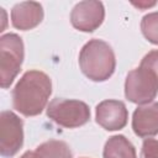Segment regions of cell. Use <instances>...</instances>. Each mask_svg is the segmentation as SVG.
I'll return each instance as SVG.
<instances>
[{
	"instance_id": "cell-1",
	"label": "cell",
	"mask_w": 158,
	"mask_h": 158,
	"mask_svg": "<svg viewBox=\"0 0 158 158\" xmlns=\"http://www.w3.org/2000/svg\"><path fill=\"white\" fill-rule=\"evenodd\" d=\"M51 93L49 77L41 70H28L12 89V106L23 116H36L46 107Z\"/></svg>"
},
{
	"instance_id": "cell-2",
	"label": "cell",
	"mask_w": 158,
	"mask_h": 158,
	"mask_svg": "<svg viewBox=\"0 0 158 158\" xmlns=\"http://www.w3.org/2000/svg\"><path fill=\"white\" fill-rule=\"evenodd\" d=\"M79 65L84 75L94 81H105L115 72V53L109 43L101 40L86 42L79 54Z\"/></svg>"
},
{
	"instance_id": "cell-3",
	"label": "cell",
	"mask_w": 158,
	"mask_h": 158,
	"mask_svg": "<svg viewBox=\"0 0 158 158\" xmlns=\"http://www.w3.org/2000/svg\"><path fill=\"white\" fill-rule=\"evenodd\" d=\"M23 42L16 33H6L0 38V85L7 89L19 74L23 62Z\"/></svg>"
},
{
	"instance_id": "cell-4",
	"label": "cell",
	"mask_w": 158,
	"mask_h": 158,
	"mask_svg": "<svg viewBox=\"0 0 158 158\" xmlns=\"http://www.w3.org/2000/svg\"><path fill=\"white\" fill-rule=\"evenodd\" d=\"M47 116L62 127L75 128L90 120V109L80 100L56 98L47 107Z\"/></svg>"
},
{
	"instance_id": "cell-5",
	"label": "cell",
	"mask_w": 158,
	"mask_h": 158,
	"mask_svg": "<svg viewBox=\"0 0 158 158\" xmlns=\"http://www.w3.org/2000/svg\"><path fill=\"white\" fill-rule=\"evenodd\" d=\"M158 94V78L146 67L131 70L125 81V96L135 104H149Z\"/></svg>"
},
{
	"instance_id": "cell-6",
	"label": "cell",
	"mask_w": 158,
	"mask_h": 158,
	"mask_svg": "<svg viewBox=\"0 0 158 158\" xmlns=\"http://www.w3.org/2000/svg\"><path fill=\"white\" fill-rule=\"evenodd\" d=\"M23 144V122L12 111L0 114V153L4 157L15 156Z\"/></svg>"
},
{
	"instance_id": "cell-7",
	"label": "cell",
	"mask_w": 158,
	"mask_h": 158,
	"mask_svg": "<svg viewBox=\"0 0 158 158\" xmlns=\"http://www.w3.org/2000/svg\"><path fill=\"white\" fill-rule=\"evenodd\" d=\"M105 9L100 1H80L70 14V22L74 28L83 32L95 31L104 21Z\"/></svg>"
},
{
	"instance_id": "cell-8",
	"label": "cell",
	"mask_w": 158,
	"mask_h": 158,
	"mask_svg": "<svg viewBox=\"0 0 158 158\" xmlns=\"http://www.w3.org/2000/svg\"><path fill=\"white\" fill-rule=\"evenodd\" d=\"M96 122L107 131H117L126 126L128 112L118 100H104L96 106Z\"/></svg>"
},
{
	"instance_id": "cell-9",
	"label": "cell",
	"mask_w": 158,
	"mask_h": 158,
	"mask_svg": "<svg viewBox=\"0 0 158 158\" xmlns=\"http://www.w3.org/2000/svg\"><path fill=\"white\" fill-rule=\"evenodd\" d=\"M42 20V5L36 1H23L16 4L11 10V23L17 30H31L40 25Z\"/></svg>"
},
{
	"instance_id": "cell-10",
	"label": "cell",
	"mask_w": 158,
	"mask_h": 158,
	"mask_svg": "<svg viewBox=\"0 0 158 158\" xmlns=\"http://www.w3.org/2000/svg\"><path fill=\"white\" fill-rule=\"evenodd\" d=\"M133 132L139 137H151L158 133V102L138 106L132 115Z\"/></svg>"
},
{
	"instance_id": "cell-11",
	"label": "cell",
	"mask_w": 158,
	"mask_h": 158,
	"mask_svg": "<svg viewBox=\"0 0 158 158\" xmlns=\"http://www.w3.org/2000/svg\"><path fill=\"white\" fill-rule=\"evenodd\" d=\"M104 158H137L135 146L122 135L110 137L104 147Z\"/></svg>"
},
{
	"instance_id": "cell-12",
	"label": "cell",
	"mask_w": 158,
	"mask_h": 158,
	"mask_svg": "<svg viewBox=\"0 0 158 158\" xmlns=\"http://www.w3.org/2000/svg\"><path fill=\"white\" fill-rule=\"evenodd\" d=\"M41 158H73L69 146L64 141L49 139L36 148Z\"/></svg>"
},
{
	"instance_id": "cell-13",
	"label": "cell",
	"mask_w": 158,
	"mask_h": 158,
	"mask_svg": "<svg viewBox=\"0 0 158 158\" xmlns=\"http://www.w3.org/2000/svg\"><path fill=\"white\" fill-rule=\"evenodd\" d=\"M143 36L153 44H158V11L143 16L141 21Z\"/></svg>"
},
{
	"instance_id": "cell-14",
	"label": "cell",
	"mask_w": 158,
	"mask_h": 158,
	"mask_svg": "<svg viewBox=\"0 0 158 158\" xmlns=\"http://www.w3.org/2000/svg\"><path fill=\"white\" fill-rule=\"evenodd\" d=\"M141 158H158V141L154 138H146L141 149Z\"/></svg>"
},
{
	"instance_id": "cell-15",
	"label": "cell",
	"mask_w": 158,
	"mask_h": 158,
	"mask_svg": "<svg viewBox=\"0 0 158 158\" xmlns=\"http://www.w3.org/2000/svg\"><path fill=\"white\" fill-rule=\"evenodd\" d=\"M142 67H146L148 68L149 70H152L157 78H158V49H153L151 52H148L143 59L141 60V64Z\"/></svg>"
},
{
	"instance_id": "cell-16",
	"label": "cell",
	"mask_w": 158,
	"mask_h": 158,
	"mask_svg": "<svg viewBox=\"0 0 158 158\" xmlns=\"http://www.w3.org/2000/svg\"><path fill=\"white\" fill-rule=\"evenodd\" d=\"M20 158H41L36 151H27L25 152Z\"/></svg>"
},
{
	"instance_id": "cell-17",
	"label": "cell",
	"mask_w": 158,
	"mask_h": 158,
	"mask_svg": "<svg viewBox=\"0 0 158 158\" xmlns=\"http://www.w3.org/2000/svg\"><path fill=\"white\" fill-rule=\"evenodd\" d=\"M156 2H152V4H147V2H144V4H142V2H138V4H133V5H136V6H138V7H144V6H153Z\"/></svg>"
},
{
	"instance_id": "cell-18",
	"label": "cell",
	"mask_w": 158,
	"mask_h": 158,
	"mask_svg": "<svg viewBox=\"0 0 158 158\" xmlns=\"http://www.w3.org/2000/svg\"><path fill=\"white\" fill-rule=\"evenodd\" d=\"M81 158H86V157H81Z\"/></svg>"
}]
</instances>
